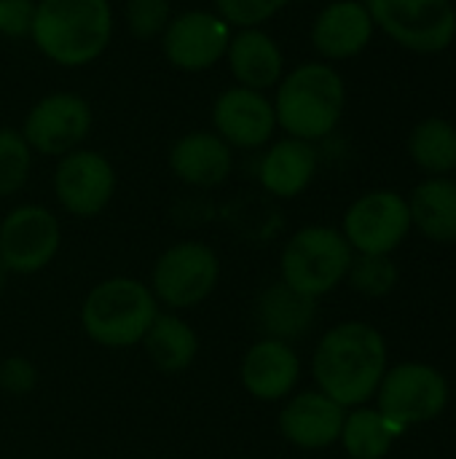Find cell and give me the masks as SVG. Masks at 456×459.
<instances>
[{
    "instance_id": "ffe728a7",
    "label": "cell",
    "mask_w": 456,
    "mask_h": 459,
    "mask_svg": "<svg viewBox=\"0 0 456 459\" xmlns=\"http://www.w3.org/2000/svg\"><path fill=\"white\" fill-rule=\"evenodd\" d=\"M320 167V156L314 143L298 137H282L269 143L258 164L261 186L277 199H293L304 194Z\"/></svg>"
},
{
    "instance_id": "4316f807",
    "label": "cell",
    "mask_w": 456,
    "mask_h": 459,
    "mask_svg": "<svg viewBox=\"0 0 456 459\" xmlns=\"http://www.w3.org/2000/svg\"><path fill=\"white\" fill-rule=\"evenodd\" d=\"M347 280L357 293L371 296V299H382V296L392 293V288L398 285V266L390 255L357 253V258H352Z\"/></svg>"
},
{
    "instance_id": "8fae6325",
    "label": "cell",
    "mask_w": 456,
    "mask_h": 459,
    "mask_svg": "<svg viewBox=\"0 0 456 459\" xmlns=\"http://www.w3.org/2000/svg\"><path fill=\"white\" fill-rule=\"evenodd\" d=\"M234 27L207 8L180 11L169 19L161 40L164 59L183 73H204L226 59Z\"/></svg>"
},
{
    "instance_id": "1f68e13d",
    "label": "cell",
    "mask_w": 456,
    "mask_h": 459,
    "mask_svg": "<svg viewBox=\"0 0 456 459\" xmlns=\"http://www.w3.org/2000/svg\"><path fill=\"white\" fill-rule=\"evenodd\" d=\"M5 277H8V272L3 269V264H0V290L5 288Z\"/></svg>"
},
{
    "instance_id": "8992f818",
    "label": "cell",
    "mask_w": 456,
    "mask_h": 459,
    "mask_svg": "<svg viewBox=\"0 0 456 459\" xmlns=\"http://www.w3.org/2000/svg\"><path fill=\"white\" fill-rule=\"evenodd\" d=\"M374 24L398 46L417 54H438L456 38L452 0H368Z\"/></svg>"
},
{
    "instance_id": "e0dca14e",
    "label": "cell",
    "mask_w": 456,
    "mask_h": 459,
    "mask_svg": "<svg viewBox=\"0 0 456 459\" xmlns=\"http://www.w3.org/2000/svg\"><path fill=\"white\" fill-rule=\"evenodd\" d=\"M169 169L194 188H215L234 169V148L212 129H196L177 137L169 148Z\"/></svg>"
},
{
    "instance_id": "ac0fdd59",
    "label": "cell",
    "mask_w": 456,
    "mask_h": 459,
    "mask_svg": "<svg viewBox=\"0 0 456 459\" xmlns=\"http://www.w3.org/2000/svg\"><path fill=\"white\" fill-rule=\"evenodd\" d=\"M347 409L325 393H301L282 409L280 430L298 449H325L341 438Z\"/></svg>"
},
{
    "instance_id": "9a60e30c",
    "label": "cell",
    "mask_w": 456,
    "mask_h": 459,
    "mask_svg": "<svg viewBox=\"0 0 456 459\" xmlns=\"http://www.w3.org/2000/svg\"><path fill=\"white\" fill-rule=\"evenodd\" d=\"M374 19L360 0H333L312 22V46L325 62H344L368 48L374 40Z\"/></svg>"
},
{
    "instance_id": "44dd1931",
    "label": "cell",
    "mask_w": 456,
    "mask_h": 459,
    "mask_svg": "<svg viewBox=\"0 0 456 459\" xmlns=\"http://www.w3.org/2000/svg\"><path fill=\"white\" fill-rule=\"evenodd\" d=\"M255 317H258V325L266 333V339L290 344V342L306 336L309 328L314 325L317 299H309L280 280L258 296Z\"/></svg>"
},
{
    "instance_id": "52a82bcc",
    "label": "cell",
    "mask_w": 456,
    "mask_h": 459,
    "mask_svg": "<svg viewBox=\"0 0 456 459\" xmlns=\"http://www.w3.org/2000/svg\"><path fill=\"white\" fill-rule=\"evenodd\" d=\"M218 253L204 242L185 239L159 255L151 272V293L169 309H188L202 304L218 288Z\"/></svg>"
},
{
    "instance_id": "f546056e",
    "label": "cell",
    "mask_w": 456,
    "mask_h": 459,
    "mask_svg": "<svg viewBox=\"0 0 456 459\" xmlns=\"http://www.w3.org/2000/svg\"><path fill=\"white\" fill-rule=\"evenodd\" d=\"M38 0H0V35L8 40L30 38Z\"/></svg>"
},
{
    "instance_id": "4fadbf2b",
    "label": "cell",
    "mask_w": 456,
    "mask_h": 459,
    "mask_svg": "<svg viewBox=\"0 0 456 459\" xmlns=\"http://www.w3.org/2000/svg\"><path fill=\"white\" fill-rule=\"evenodd\" d=\"M116 194V169L108 156L91 148H75L56 161L54 196L75 218L99 215Z\"/></svg>"
},
{
    "instance_id": "7a4b0ae2",
    "label": "cell",
    "mask_w": 456,
    "mask_h": 459,
    "mask_svg": "<svg viewBox=\"0 0 456 459\" xmlns=\"http://www.w3.org/2000/svg\"><path fill=\"white\" fill-rule=\"evenodd\" d=\"M110 0H38L30 40L59 67L97 62L113 40Z\"/></svg>"
},
{
    "instance_id": "30bf717a",
    "label": "cell",
    "mask_w": 456,
    "mask_h": 459,
    "mask_svg": "<svg viewBox=\"0 0 456 459\" xmlns=\"http://www.w3.org/2000/svg\"><path fill=\"white\" fill-rule=\"evenodd\" d=\"M59 245V221L43 204H19L0 221V264L8 274H35L46 269Z\"/></svg>"
},
{
    "instance_id": "6da1fadb",
    "label": "cell",
    "mask_w": 456,
    "mask_h": 459,
    "mask_svg": "<svg viewBox=\"0 0 456 459\" xmlns=\"http://www.w3.org/2000/svg\"><path fill=\"white\" fill-rule=\"evenodd\" d=\"M312 368L320 393L344 409L360 406L376 395L387 374V344L368 323H341L317 344Z\"/></svg>"
},
{
    "instance_id": "7c38bea8",
    "label": "cell",
    "mask_w": 456,
    "mask_h": 459,
    "mask_svg": "<svg viewBox=\"0 0 456 459\" xmlns=\"http://www.w3.org/2000/svg\"><path fill=\"white\" fill-rule=\"evenodd\" d=\"M411 231L409 199L395 191H368L344 215L341 234L363 255H390Z\"/></svg>"
},
{
    "instance_id": "ba28073f",
    "label": "cell",
    "mask_w": 456,
    "mask_h": 459,
    "mask_svg": "<svg viewBox=\"0 0 456 459\" xmlns=\"http://www.w3.org/2000/svg\"><path fill=\"white\" fill-rule=\"evenodd\" d=\"M379 414L400 433L411 425L435 420L449 403V385L443 374L425 363H403L384 374L379 390Z\"/></svg>"
},
{
    "instance_id": "277c9868",
    "label": "cell",
    "mask_w": 456,
    "mask_h": 459,
    "mask_svg": "<svg viewBox=\"0 0 456 459\" xmlns=\"http://www.w3.org/2000/svg\"><path fill=\"white\" fill-rule=\"evenodd\" d=\"M159 315V301L148 285L129 277H113L94 285L81 307L86 336L110 350H126L142 342Z\"/></svg>"
},
{
    "instance_id": "f1b7e54d",
    "label": "cell",
    "mask_w": 456,
    "mask_h": 459,
    "mask_svg": "<svg viewBox=\"0 0 456 459\" xmlns=\"http://www.w3.org/2000/svg\"><path fill=\"white\" fill-rule=\"evenodd\" d=\"M215 13L223 16L234 30L239 27H263L293 0H212Z\"/></svg>"
},
{
    "instance_id": "83f0119b",
    "label": "cell",
    "mask_w": 456,
    "mask_h": 459,
    "mask_svg": "<svg viewBox=\"0 0 456 459\" xmlns=\"http://www.w3.org/2000/svg\"><path fill=\"white\" fill-rule=\"evenodd\" d=\"M172 16V0H126L124 5L126 30L137 40L161 38Z\"/></svg>"
},
{
    "instance_id": "cb8c5ba5",
    "label": "cell",
    "mask_w": 456,
    "mask_h": 459,
    "mask_svg": "<svg viewBox=\"0 0 456 459\" xmlns=\"http://www.w3.org/2000/svg\"><path fill=\"white\" fill-rule=\"evenodd\" d=\"M409 153L414 164L427 175H449L456 169V126L441 116L419 121L409 137Z\"/></svg>"
},
{
    "instance_id": "5b68a950",
    "label": "cell",
    "mask_w": 456,
    "mask_h": 459,
    "mask_svg": "<svg viewBox=\"0 0 456 459\" xmlns=\"http://www.w3.org/2000/svg\"><path fill=\"white\" fill-rule=\"evenodd\" d=\"M352 258L355 250L339 229L304 226L282 250V282L309 299H320L347 280Z\"/></svg>"
},
{
    "instance_id": "2e32d148",
    "label": "cell",
    "mask_w": 456,
    "mask_h": 459,
    "mask_svg": "<svg viewBox=\"0 0 456 459\" xmlns=\"http://www.w3.org/2000/svg\"><path fill=\"white\" fill-rule=\"evenodd\" d=\"M231 78L239 86L269 91L285 75V51L263 27H239L231 32L226 59Z\"/></svg>"
},
{
    "instance_id": "d6986e66",
    "label": "cell",
    "mask_w": 456,
    "mask_h": 459,
    "mask_svg": "<svg viewBox=\"0 0 456 459\" xmlns=\"http://www.w3.org/2000/svg\"><path fill=\"white\" fill-rule=\"evenodd\" d=\"M245 390L266 403L282 401L293 393L301 377V360L290 344L277 339H261L242 358Z\"/></svg>"
},
{
    "instance_id": "d4e9b609",
    "label": "cell",
    "mask_w": 456,
    "mask_h": 459,
    "mask_svg": "<svg viewBox=\"0 0 456 459\" xmlns=\"http://www.w3.org/2000/svg\"><path fill=\"white\" fill-rule=\"evenodd\" d=\"M400 430L376 409H355L341 428V444L352 459H384Z\"/></svg>"
},
{
    "instance_id": "4dcf8cb0",
    "label": "cell",
    "mask_w": 456,
    "mask_h": 459,
    "mask_svg": "<svg viewBox=\"0 0 456 459\" xmlns=\"http://www.w3.org/2000/svg\"><path fill=\"white\" fill-rule=\"evenodd\" d=\"M38 385V368L27 360V358H5L0 360V390L5 395L22 398L30 395Z\"/></svg>"
},
{
    "instance_id": "9c48e42d",
    "label": "cell",
    "mask_w": 456,
    "mask_h": 459,
    "mask_svg": "<svg viewBox=\"0 0 456 459\" xmlns=\"http://www.w3.org/2000/svg\"><path fill=\"white\" fill-rule=\"evenodd\" d=\"M91 124L94 113L86 97L75 91H51L27 110L19 132L32 153L62 159L65 153L83 148L91 134Z\"/></svg>"
},
{
    "instance_id": "5bb4252c",
    "label": "cell",
    "mask_w": 456,
    "mask_h": 459,
    "mask_svg": "<svg viewBox=\"0 0 456 459\" xmlns=\"http://www.w3.org/2000/svg\"><path fill=\"white\" fill-rule=\"evenodd\" d=\"M212 132L226 140L234 151H255L266 148L274 137L277 113L274 102L266 91H255L247 86H228L212 102Z\"/></svg>"
},
{
    "instance_id": "484cf974",
    "label": "cell",
    "mask_w": 456,
    "mask_h": 459,
    "mask_svg": "<svg viewBox=\"0 0 456 459\" xmlns=\"http://www.w3.org/2000/svg\"><path fill=\"white\" fill-rule=\"evenodd\" d=\"M32 172V148L13 126H0V196L19 194Z\"/></svg>"
},
{
    "instance_id": "7402d4cb",
    "label": "cell",
    "mask_w": 456,
    "mask_h": 459,
    "mask_svg": "<svg viewBox=\"0 0 456 459\" xmlns=\"http://www.w3.org/2000/svg\"><path fill=\"white\" fill-rule=\"evenodd\" d=\"M411 226L438 245L456 242V180L430 178L419 183L409 199Z\"/></svg>"
},
{
    "instance_id": "603a6c76",
    "label": "cell",
    "mask_w": 456,
    "mask_h": 459,
    "mask_svg": "<svg viewBox=\"0 0 456 459\" xmlns=\"http://www.w3.org/2000/svg\"><path fill=\"white\" fill-rule=\"evenodd\" d=\"M145 347L148 360L161 374H180L185 371L199 352V339L194 328L180 320L177 315H156L153 325L140 342Z\"/></svg>"
},
{
    "instance_id": "3957f363",
    "label": "cell",
    "mask_w": 456,
    "mask_h": 459,
    "mask_svg": "<svg viewBox=\"0 0 456 459\" xmlns=\"http://www.w3.org/2000/svg\"><path fill=\"white\" fill-rule=\"evenodd\" d=\"M271 102L277 126L288 137L317 143L341 124L347 83L331 62H304L282 75Z\"/></svg>"
}]
</instances>
